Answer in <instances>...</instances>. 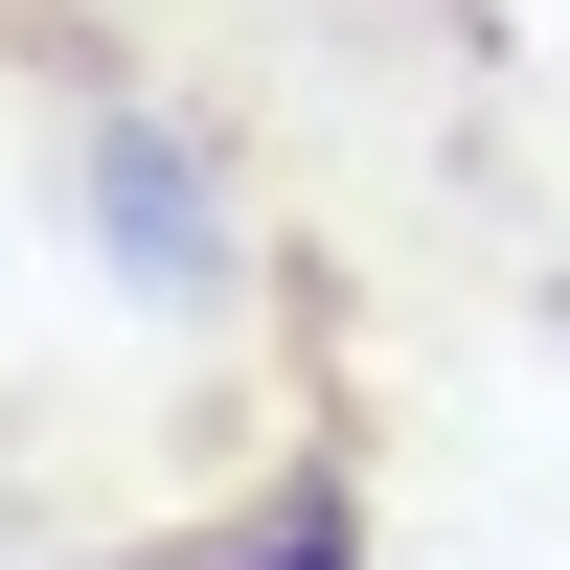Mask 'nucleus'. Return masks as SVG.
I'll use <instances>...</instances> for the list:
<instances>
[{
  "mask_svg": "<svg viewBox=\"0 0 570 570\" xmlns=\"http://www.w3.org/2000/svg\"><path fill=\"white\" fill-rule=\"evenodd\" d=\"M91 228H115V274H137L160 320L228 297V183H206V137H183V115H91Z\"/></svg>",
  "mask_w": 570,
  "mask_h": 570,
  "instance_id": "obj_1",
  "label": "nucleus"
},
{
  "mask_svg": "<svg viewBox=\"0 0 570 570\" xmlns=\"http://www.w3.org/2000/svg\"><path fill=\"white\" fill-rule=\"evenodd\" d=\"M183 570H365V502H343V480H297V502H252V525L183 548Z\"/></svg>",
  "mask_w": 570,
  "mask_h": 570,
  "instance_id": "obj_2",
  "label": "nucleus"
}]
</instances>
